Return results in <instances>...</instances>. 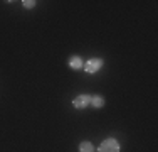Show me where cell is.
<instances>
[{
    "label": "cell",
    "mask_w": 158,
    "mask_h": 152,
    "mask_svg": "<svg viewBox=\"0 0 158 152\" xmlns=\"http://www.w3.org/2000/svg\"><path fill=\"white\" fill-rule=\"evenodd\" d=\"M98 152H119V144L114 139H106L98 147Z\"/></svg>",
    "instance_id": "6da1fadb"
},
{
    "label": "cell",
    "mask_w": 158,
    "mask_h": 152,
    "mask_svg": "<svg viewBox=\"0 0 158 152\" xmlns=\"http://www.w3.org/2000/svg\"><path fill=\"white\" fill-rule=\"evenodd\" d=\"M101 66H103V59L101 58H93L84 64V69H86V73L93 74V73H96V71H99Z\"/></svg>",
    "instance_id": "7a4b0ae2"
},
{
    "label": "cell",
    "mask_w": 158,
    "mask_h": 152,
    "mask_svg": "<svg viewBox=\"0 0 158 152\" xmlns=\"http://www.w3.org/2000/svg\"><path fill=\"white\" fill-rule=\"evenodd\" d=\"M73 105L79 110H84V108H88V106L91 105V96H89V95H77V96L74 98Z\"/></svg>",
    "instance_id": "3957f363"
},
{
    "label": "cell",
    "mask_w": 158,
    "mask_h": 152,
    "mask_svg": "<svg viewBox=\"0 0 158 152\" xmlns=\"http://www.w3.org/2000/svg\"><path fill=\"white\" fill-rule=\"evenodd\" d=\"M69 68H73V69H81L82 68V59L79 58V56H73L69 61Z\"/></svg>",
    "instance_id": "277c9868"
},
{
    "label": "cell",
    "mask_w": 158,
    "mask_h": 152,
    "mask_svg": "<svg viewBox=\"0 0 158 152\" xmlns=\"http://www.w3.org/2000/svg\"><path fill=\"white\" fill-rule=\"evenodd\" d=\"M91 105L96 106V108H101V106L104 105V100L101 95H94V96H91Z\"/></svg>",
    "instance_id": "5b68a950"
},
{
    "label": "cell",
    "mask_w": 158,
    "mask_h": 152,
    "mask_svg": "<svg viewBox=\"0 0 158 152\" xmlns=\"http://www.w3.org/2000/svg\"><path fill=\"white\" fill-rule=\"evenodd\" d=\"M79 152H94V145L91 142H81L79 144Z\"/></svg>",
    "instance_id": "8992f818"
},
{
    "label": "cell",
    "mask_w": 158,
    "mask_h": 152,
    "mask_svg": "<svg viewBox=\"0 0 158 152\" xmlns=\"http://www.w3.org/2000/svg\"><path fill=\"white\" fill-rule=\"evenodd\" d=\"M22 5H24L25 9H32V7L35 5V2H34V0H24V2H22Z\"/></svg>",
    "instance_id": "52a82bcc"
}]
</instances>
